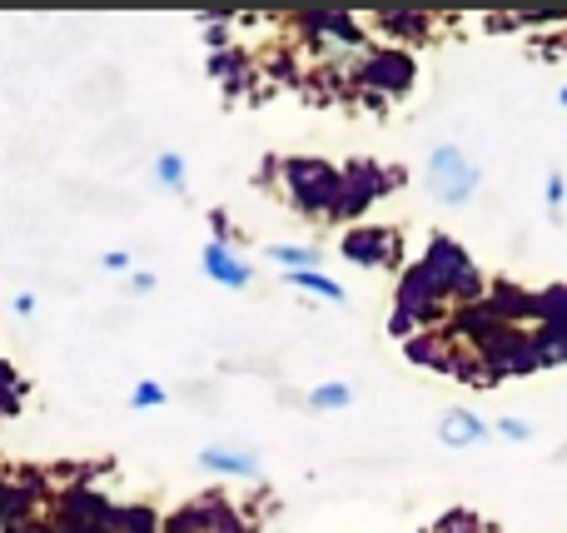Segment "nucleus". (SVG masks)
<instances>
[{
    "instance_id": "f257e3e1",
    "label": "nucleus",
    "mask_w": 567,
    "mask_h": 533,
    "mask_svg": "<svg viewBox=\"0 0 567 533\" xmlns=\"http://www.w3.org/2000/svg\"><path fill=\"white\" fill-rule=\"evenodd\" d=\"M279 180H284V195L299 215L309 219H339V199H343V170H333L329 160H313V155H293L279 160Z\"/></svg>"
},
{
    "instance_id": "f03ea898",
    "label": "nucleus",
    "mask_w": 567,
    "mask_h": 533,
    "mask_svg": "<svg viewBox=\"0 0 567 533\" xmlns=\"http://www.w3.org/2000/svg\"><path fill=\"white\" fill-rule=\"evenodd\" d=\"M353 90H359L369 105H389V100H403L419 80V60L403 45H369L349 70Z\"/></svg>"
},
{
    "instance_id": "7ed1b4c3",
    "label": "nucleus",
    "mask_w": 567,
    "mask_h": 533,
    "mask_svg": "<svg viewBox=\"0 0 567 533\" xmlns=\"http://www.w3.org/2000/svg\"><path fill=\"white\" fill-rule=\"evenodd\" d=\"M443 319H449V299L439 295V285L429 279V269L409 265L403 279H399V295H393L389 335L413 339V335H429V329H443Z\"/></svg>"
},
{
    "instance_id": "20e7f679",
    "label": "nucleus",
    "mask_w": 567,
    "mask_h": 533,
    "mask_svg": "<svg viewBox=\"0 0 567 533\" xmlns=\"http://www.w3.org/2000/svg\"><path fill=\"white\" fill-rule=\"evenodd\" d=\"M419 265L429 269V279L439 285V295L449 299V309H468V305H478V299L488 295V279L478 275V265H473V259L463 255L449 235H433Z\"/></svg>"
},
{
    "instance_id": "39448f33",
    "label": "nucleus",
    "mask_w": 567,
    "mask_h": 533,
    "mask_svg": "<svg viewBox=\"0 0 567 533\" xmlns=\"http://www.w3.org/2000/svg\"><path fill=\"white\" fill-rule=\"evenodd\" d=\"M249 529L255 524L245 519V509H235L225 494H199L165 519V533H249Z\"/></svg>"
},
{
    "instance_id": "423d86ee",
    "label": "nucleus",
    "mask_w": 567,
    "mask_h": 533,
    "mask_svg": "<svg viewBox=\"0 0 567 533\" xmlns=\"http://www.w3.org/2000/svg\"><path fill=\"white\" fill-rule=\"evenodd\" d=\"M403 185V170H383L379 160H349L343 165V199H339V219H359L373 199H383L389 189Z\"/></svg>"
},
{
    "instance_id": "0eeeda50",
    "label": "nucleus",
    "mask_w": 567,
    "mask_h": 533,
    "mask_svg": "<svg viewBox=\"0 0 567 533\" xmlns=\"http://www.w3.org/2000/svg\"><path fill=\"white\" fill-rule=\"evenodd\" d=\"M478 180H483L478 165H473L458 145H439L429 155V189L443 199V205H468Z\"/></svg>"
},
{
    "instance_id": "6e6552de",
    "label": "nucleus",
    "mask_w": 567,
    "mask_h": 533,
    "mask_svg": "<svg viewBox=\"0 0 567 533\" xmlns=\"http://www.w3.org/2000/svg\"><path fill=\"white\" fill-rule=\"evenodd\" d=\"M339 249H343V259L359 269H399L403 265V235L389 225H353Z\"/></svg>"
},
{
    "instance_id": "1a4fd4ad",
    "label": "nucleus",
    "mask_w": 567,
    "mask_h": 533,
    "mask_svg": "<svg viewBox=\"0 0 567 533\" xmlns=\"http://www.w3.org/2000/svg\"><path fill=\"white\" fill-rule=\"evenodd\" d=\"M299 30L309 35L313 50H323V55H363V50H369V35H363L359 16L319 10V16H299Z\"/></svg>"
},
{
    "instance_id": "9d476101",
    "label": "nucleus",
    "mask_w": 567,
    "mask_h": 533,
    "mask_svg": "<svg viewBox=\"0 0 567 533\" xmlns=\"http://www.w3.org/2000/svg\"><path fill=\"white\" fill-rule=\"evenodd\" d=\"M115 504L100 489H70L50 514V533H110Z\"/></svg>"
},
{
    "instance_id": "9b49d317",
    "label": "nucleus",
    "mask_w": 567,
    "mask_h": 533,
    "mask_svg": "<svg viewBox=\"0 0 567 533\" xmlns=\"http://www.w3.org/2000/svg\"><path fill=\"white\" fill-rule=\"evenodd\" d=\"M0 533H50L40 514V479L0 474Z\"/></svg>"
},
{
    "instance_id": "f8f14e48",
    "label": "nucleus",
    "mask_w": 567,
    "mask_h": 533,
    "mask_svg": "<svg viewBox=\"0 0 567 533\" xmlns=\"http://www.w3.org/2000/svg\"><path fill=\"white\" fill-rule=\"evenodd\" d=\"M403 355H409V365L439 369V375H453V365H458V345H453L449 329H429V335L403 339Z\"/></svg>"
},
{
    "instance_id": "ddd939ff",
    "label": "nucleus",
    "mask_w": 567,
    "mask_h": 533,
    "mask_svg": "<svg viewBox=\"0 0 567 533\" xmlns=\"http://www.w3.org/2000/svg\"><path fill=\"white\" fill-rule=\"evenodd\" d=\"M205 275L215 285H229V289H245L249 285V265L229 249V239H209L205 245Z\"/></svg>"
},
{
    "instance_id": "4468645a",
    "label": "nucleus",
    "mask_w": 567,
    "mask_h": 533,
    "mask_svg": "<svg viewBox=\"0 0 567 533\" xmlns=\"http://www.w3.org/2000/svg\"><path fill=\"white\" fill-rule=\"evenodd\" d=\"M488 434H493V429L483 424L473 409H449V414H443V424H439V439L449 449H473V444H483Z\"/></svg>"
},
{
    "instance_id": "2eb2a0df",
    "label": "nucleus",
    "mask_w": 567,
    "mask_h": 533,
    "mask_svg": "<svg viewBox=\"0 0 567 533\" xmlns=\"http://www.w3.org/2000/svg\"><path fill=\"white\" fill-rule=\"evenodd\" d=\"M199 464H205L209 474H225V479H259V454H249V449L215 444L199 454Z\"/></svg>"
},
{
    "instance_id": "dca6fc26",
    "label": "nucleus",
    "mask_w": 567,
    "mask_h": 533,
    "mask_svg": "<svg viewBox=\"0 0 567 533\" xmlns=\"http://www.w3.org/2000/svg\"><path fill=\"white\" fill-rule=\"evenodd\" d=\"M538 335L563 339L567 345V285L538 289Z\"/></svg>"
},
{
    "instance_id": "f3484780",
    "label": "nucleus",
    "mask_w": 567,
    "mask_h": 533,
    "mask_svg": "<svg viewBox=\"0 0 567 533\" xmlns=\"http://www.w3.org/2000/svg\"><path fill=\"white\" fill-rule=\"evenodd\" d=\"M373 25H379L383 35H399V40H413V45H419V40L433 35L439 20L433 16H373Z\"/></svg>"
},
{
    "instance_id": "a211bd4d",
    "label": "nucleus",
    "mask_w": 567,
    "mask_h": 533,
    "mask_svg": "<svg viewBox=\"0 0 567 533\" xmlns=\"http://www.w3.org/2000/svg\"><path fill=\"white\" fill-rule=\"evenodd\" d=\"M110 533H165V524H159L150 509H140V504H115Z\"/></svg>"
},
{
    "instance_id": "6ab92c4d",
    "label": "nucleus",
    "mask_w": 567,
    "mask_h": 533,
    "mask_svg": "<svg viewBox=\"0 0 567 533\" xmlns=\"http://www.w3.org/2000/svg\"><path fill=\"white\" fill-rule=\"evenodd\" d=\"M284 285L309 289V295L329 299V305H343V285H333V279H329V275H319V269H293V275H284Z\"/></svg>"
},
{
    "instance_id": "aec40b11",
    "label": "nucleus",
    "mask_w": 567,
    "mask_h": 533,
    "mask_svg": "<svg viewBox=\"0 0 567 533\" xmlns=\"http://www.w3.org/2000/svg\"><path fill=\"white\" fill-rule=\"evenodd\" d=\"M275 259L284 269H319V245H275Z\"/></svg>"
},
{
    "instance_id": "412c9836",
    "label": "nucleus",
    "mask_w": 567,
    "mask_h": 533,
    "mask_svg": "<svg viewBox=\"0 0 567 533\" xmlns=\"http://www.w3.org/2000/svg\"><path fill=\"white\" fill-rule=\"evenodd\" d=\"M20 399H25V385H20V375L6 365V359H0V419L16 414Z\"/></svg>"
},
{
    "instance_id": "4be33fe9",
    "label": "nucleus",
    "mask_w": 567,
    "mask_h": 533,
    "mask_svg": "<svg viewBox=\"0 0 567 533\" xmlns=\"http://www.w3.org/2000/svg\"><path fill=\"white\" fill-rule=\"evenodd\" d=\"M209 70H215V75L225 80L229 90H239V85H245V75H249V70H245V55H229V50H225V55L209 60Z\"/></svg>"
},
{
    "instance_id": "5701e85b",
    "label": "nucleus",
    "mask_w": 567,
    "mask_h": 533,
    "mask_svg": "<svg viewBox=\"0 0 567 533\" xmlns=\"http://www.w3.org/2000/svg\"><path fill=\"white\" fill-rule=\"evenodd\" d=\"M429 533H483V524H478V514H468V509H449Z\"/></svg>"
},
{
    "instance_id": "b1692460",
    "label": "nucleus",
    "mask_w": 567,
    "mask_h": 533,
    "mask_svg": "<svg viewBox=\"0 0 567 533\" xmlns=\"http://www.w3.org/2000/svg\"><path fill=\"white\" fill-rule=\"evenodd\" d=\"M349 399H353L349 385H319V389L309 394V404H313V409H343Z\"/></svg>"
},
{
    "instance_id": "393cba45",
    "label": "nucleus",
    "mask_w": 567,
    "mask_h": 533,
    "mask_svg": "<svg viewBox=\"0 0 567 533\" xmlns=\"http://www.w3.org/2000/svg\"><path fill=\"white\" fill-rule=\"evenodd\" d=\"M155 180L165 189H179V185H185V160H179V155H159L155 160Z\"/></svg>"
},
{
    "instance_id": "a878e982",
    "label": "nucleus",
    "mask_w": 567,
    "mask_h": 533,
    "mask_svg": "<svg viewBox=\"0 0 567 533\" xmlns=\"http://www.w3.org/2000/svg\"><path fill=\"white\" fill-rule=\"evenodd\" d=\"M130 404L135 409H155V404H165V385H135V394H130Z\"/></svg>"
},
{
    "instance_id": "bb28decb",
    "label": "nucleus",
    "mask_w": 567,
    "mask_h": 533,
    "mask_svg": "<svg viewBox=\"0 0 567 533\" xmlns=\"http://www.w3.org/2000/svg\"><path fill=\"white\" fill-rule=\"evenodd\" d=\"M493 429H498L503 439H513V444H523V439H533V424H523V419H498V424H493Z\"/></svg>"
},
{
    "instance_id": "cd10ccee",
    "label": "nucleus",
    "mask_w": 567,
    "mask_h": 533,
    "mask_svg": "<svg viewBox=\"0 0 567 533\" xmlns=\"http://www.w3.org/2000/svg\"><path fill=\"white\" fill-rule=\"evenodd\" d=\"M563 199H567V180L563 175H548V209H553V215L563 209Z\"/></svg>"
},
{
    "instance_id": "c85d7f7f",
    "label": "nucleus",
    "mask_w": 567,
    "mask_h": 533,
    "mask_svg": "<svg viewBox=\"0 0 567 533\" xmlns=\"http://www.w3.org/2000/svg\"><path fill=\"white\" fill-rule=\"evenodd\" d=\"M100 265L105 269H130V255L125 249H110V255H100Z\"/></svg>"
},
{
    "instance_id": "c756f323",
    "label": "nucleus",
    "mask_w": 567,
    "mask_h": 533,
    "mask_svg": "<svg viewBox=\"0 0 567 533\" xmlns=\"http://www.w3.org/2000/svg\"><path fill=\"white\" fill-rule=\"evenodd\" d=\"M150 285H155V275H145V269H140V275H130V289H135V295H145Z\"/></svg>"
},
{
    "instance_id": "7c9ffc66",
    "label": "nucleus",
    "mask_w": 567,
    "mask_h": 533,
    "mask_svg": "<svg viewBox=\"0 0 567 533\" xmlns=\"http://www.w3.org/2000/svg\"><path fill=\"white\" fill-rule=\"evenodd\" d=\"M35 309V295H16V315H30Z\"/></svg>"
},
{
    "instance_id": "2f4dec72",
    "label": "nucleus",
    "mask_w": 567,
    "mask_h": 533,
    "mask_svg": "<svg viewBox=\"0 0 567 533\" xmlns=\"http://www.w3.org/2000/svg\"><path fill=\"white\" fill-rule=\"evenodd\" d=\"M558 100H563V105H567V85H563V90H558Z\"/></svg>"
}]
</instances>
